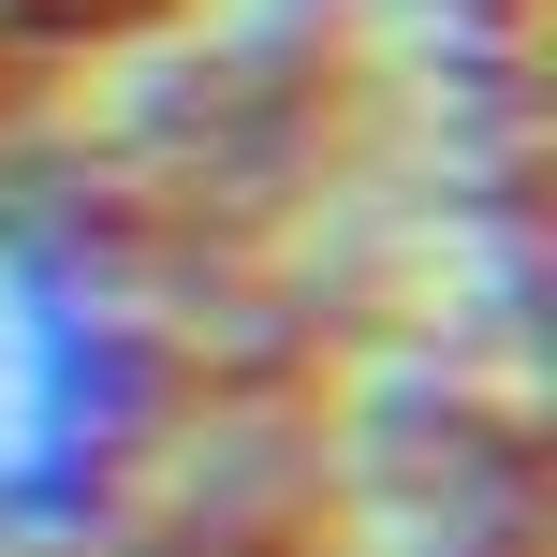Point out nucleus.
Returning <instances> with one entry per match:
<instances>
[{
    "instance_id": "1",
    "label": "nucleus",
    "mask_w": 557,
    "mask_h": 557,
    "mask_svg": "<svg viewBox=\"0 0 557 557\" xmlns=\"http://www.w3.org/2000/svg\"><path fill=\"white\" fill-rule=\"evenodd\" d=\"M103 455V323L74 264L0 235V513H59Z\"/></svg>"
}]
</instances>
